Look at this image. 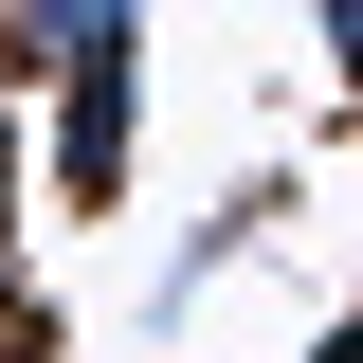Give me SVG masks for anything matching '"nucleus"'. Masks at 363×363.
<instances>
[{"instance_id":"nucleus-1","label":"nucleus","mask_w":363,"mask_h":363,"mask_svg":"<svg viewBox=\"0 0 363 363\" xmlns=\"http://www.w3.org/2000/svg\"><path fill=\"white\" fill-rule=\"evenodd\" d=\"M128 73H145V55H109V73H73V91H37V109H55L37 164H55V200H73V218H109V200H128Z\"/></svg>"},{"instance_id":"nucleus-2","label":"nucleus","mask_w":363,"mask_h":363,"mask_svg":"<svg viewBox=\"0 0 363 363\" xmlns=\"http://www.w3.org/2000/svg\"><path fill=\"white\" fill-rule=\"evenodd\" d=\"M109 55H145V0H0V91H73Z\"/></svg>"},{"instance_id":"nucleus-3","label":"nucleus","mask_w":363,"mask_h":363,"mask_svg":"<svg viewBox=\"0 0 363 363\" xmlns=\"http://www.w3.org/2000/svg\"><path fill=\"white\" fill-rule=\"evenodd\" d=\"M309 37H327V73L363 91V0H309Z\"/></svg>"},{"instance_id":"nucleus-4","label":"nucleus","mask_w":363,"mask_h":363,"mask_svg":"<svg viewBox=\"0 0 363 363\" xmlns=\"http://www.w3.org/2000/svg\"><path fill=\"white\" fill-rule=\"evenodd\" d=\"M0 218H18V109H0Z\"/></svg>"}]
</instances>
